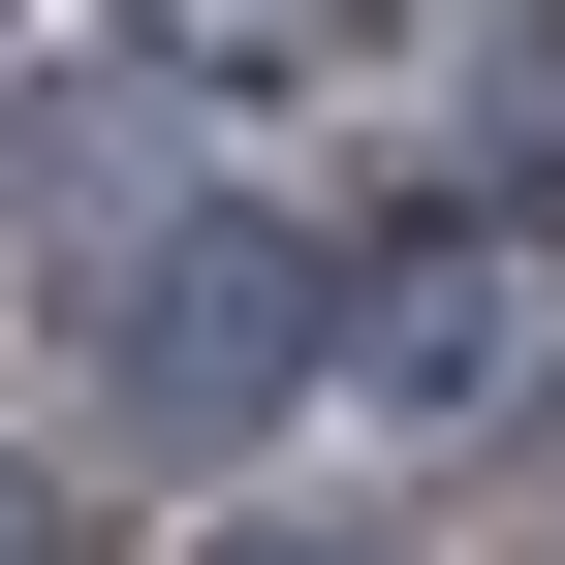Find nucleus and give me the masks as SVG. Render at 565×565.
<instances>
[{
    "mask_svg": "<svg viewBox=\"0 0 565 565\" xmlns=\"http://www.w3.org/2000/svg\"><path fill=\"white\" fill-rule=\"evenodd\" d=\"M315 345H345V252H282V221H126L95 282V408H158V440H252Z\"/></svg>",
    "mask_w": 565,
    "mask_h": 565,
    "instance_id": "obj_1",
    "label": "nucleus"
},
{
    "mask_svg": "<svg viewBox=\"0 0 565 565\" xmlns=\"http://www.w3.org/2000/svg\"><path fill=\"white\" fill-rule=\"evenodd\" d=\"M345 345H377V377H408V408H503V377H534V345H565V282H534L503 221H440V252H377V315H345Z\"/></svg>",
    "mask_w": 565,
    "mask_h": 565,
    "instance_id": "obj_2",
    "label": "nucleus"
},
{
    "mask_svg": "<svg viewBox=\"0 0 565 565\" xmlns=\"http://www.w3.org/2000/svg\"><path fill=\"white\" fill-rule=\"evenodd\" d=\"M158 95H315V63H377V0H95Z\"/></svg>",
    "mask_w": 565,
    "mask_h": 565,
    "instance_id": "obj_3",
    "label": "nucleus"
},
{
    "mask_svg": "<svg viewBox=\"0 0 565 565\" xmlns=\"http://www.w3.org/2000/svg\"><path fill=\"white\" fill-rule=\"evenodd\" d=\"M0 565H95V534H63V471H32V440H0Z\"/></svg>",
    "mask_w": 565,
    "mask_h": 565,
    "instance_id": "obj_4",
    "label": "nucleus"
},
{
    "mask_svg": "<svg viewBox=\"0 0 565 565\" xmlns=\"http://www.w3.org/2000/svg\"><path fill=\"white\" fill-rule=\"evenodd\" d=\"M189 565H377V534H189Z\"/></svg>",
    "mask_w": 565,
    "mask_h": 565,
    "instance_id": "obj_5",
    "label": "nucleus"
},
{
    "mask_svg": "<svg viewBox=\"0 0 565 565\" xmlns=\"http://www.w3.org/2000/svg\"><path fill=\"white\" fill-rule=\"evenodd\" d=\"M0 32H32V0H0Z\"/></svg>",
    "mask_w": 565,
    "mask_h": 565,
    "instance_id": "obj_6",
    "label": "nucleus"
}]
</instances>
